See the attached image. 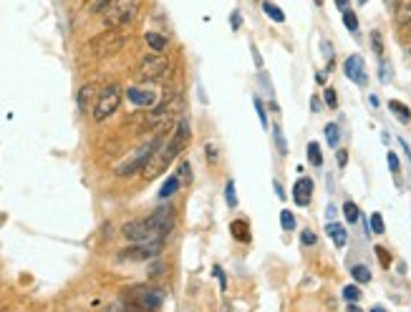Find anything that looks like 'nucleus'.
<instances>
[{
  "label": "nucleus",
  "mask_w": 411,
  "mask_h": 312,
  "mask_svg": "<svg viewBox=\"0 0 411 312\" xmlns=\"http://www.w3.org/2000/svg\"><path fill=\"white\" fill-rule=\"evenodd\" d=\"M325 217H328V219L336 217V207H333V204H328V207H325Z\"/></svg>",
  "instance_id": "nucleus-47"
},
{
  "label": "nucleus",
  "mask_w": 411,
  "mask_h": 312,
  "mask_svg": "<svg viewBox=\"0 0 411 312\" xmlns=\"http://www.w3.org/2000/svg\"><path fill=\"white\" fill-rule=\"evenodd\" d=\"M230 25H232V28H240V25H243V15H240V10H235V13L230 15Z\"/></svg>",
  "instance_id": "nucleus-40"
},
{
  "label": "nucleus",
  "mask_w": 411,
  "mask_h": 312,
  "mask_svg": "<svg viewBox=\"0 0 411 312\" xmlns=\"http://www.w3.org/2000/svg\"><path fill=\"white\" fill-rule=\"evenodd\" d=\"M174 114V101H164V103H159V106H154V111L147 116V121H144V126L147 129H157L159 124H164L169 116Z\"/></svg>",
  "instance_id": "nucleus-13"
},
{
  "label": "nucleus",
  "mask_w": 411,
  "mask_h": 312,
  "mask_svg": "<svg viewBox=\"0 0 411 312\" xmlns=\"http://www.w3.org/2000/svg\"><path fill=\"white\" fill-rule=\"evenodd\" d=\"M119 103H121V86H119V83H111V86H106L101 94H99L94 118L96 121H106V118L119 109Z\"/></svg>",
  "instance_id": "nucleus-6"
},
{
  "label": "nucleus",
  "mask_w": 411,
  "mask_h": 312,
  "mask_svg": "<svg viewBox=\"0 0 411 312\" xmlns=\"http://www.w3.org/2000/svg\"><path fill=\"white\" fill-rule=\"evenodd\" d=\"M272 138H275V144H278L280 156H285V154H288V144H285V136H283V129H280L278 124L272 126Z\"/></svg>",
  "instance_id": "nucleus-27"
},
{
  "label": "nucleus",
  "mask_w": 411,
  "mask_h": 312,
  "mask_svg": "<svg viewBox=\"0 0 411 312\" xmlns=\"http://www.w3.org/2000/svg\"><path fill=\"white\" fill-rule=\"evenodd\" d=\"M280 227H283L285 232H293V229H295V214L290 209L280 211Z\"/></svg>",
  "instance_id": "nucleus-26"
},
{
  "label": "nucleus",
  "mask_w": 411,
  "mask_h": 312,
  "mask_svg": "<svg viewBox=\"0 0 411 312\" xmlns=\"http://www.w3.org/2000/svg\"><path fill=\"white\" fill-rule=\"evenodd\" d=\"M310 194H313V182H310L308 176H303V179H298V182L293 184V199L298 207H308Z\"/></svg>",
  "instance_id": "nucleus-14"
},
{
  "label": "nucleus",
  "mask_w": 411,
  "mask_h": 312,
  "mask_svg": "<svg viewBox=\"0 0 411 312\" xmlns=\"http://www.w3.org/2000/svg\"><path fill=\"white\" fill-rule=\"evenodd\" d=\"M169 68H172V63H169V59L164 56V53H159V51L149 53L147 59L139 63V81H144V83L162 81L169 73Z\"/></svg>",
  "instance_id": "nucleus-5"
},
{
  "label": "nucleus",
  "mask_w": 411,
  "mask_h": 312,
  "mask_svg": "<svg viewBox=\"0 0 411 312\" xmlns=\"http://www.w3.org/2000/svg\"><path fill=\"white\" fill-rule=\"evenodd\" d=\"M401 146H404V154H406V156H409V159H411V149H409V144H406L404 138H401Z\"/></svg>",
  "instance_id": "nucleus-49"
},
{
  "label": "nucleus",
  "mask_w": 411,
  "mask_h": 312,
  "mask_svg": "<svg viewBox=\"0 0 411 312\" xmlns=\"http://www.w3.org/2000/svg\"><path fill=\"white\" fill-rule=\"evenodd\" d=\"M323 98H325V106H328V109H336V106H338L336 88H325V91H323Z\"/></svg>",
  "instance_id": "nucleus-32"
},
{
  "label": "nucleus",
  "mask_w": 411,
  "mask_h": 312,
  "mask_svg": "<svg viewBox=\"0 0 411 312\" xmlns=\"http://www.w3.org/2000/svg\"><path fill=\"white\" fill-rule=\"evenodd\" d=\"M359 298H361V290L356 287V284L343 287V300H348V302H359Z\"/></svg>",
  "instance_id": "nucleus-30"
},
{
  "label": "nucleus",
  "mask_w": 411,
  "mask_h": 312,
  "mask_svg": "<svg viewBox=\"0 0 411 312\" xmlns=\"http://www.w3.org/2000/svg\"><path fill=\"white\" fill-rule=\"evenodd\" d=\"M162 240L154 242H134V247L124 249L121 252V260H132V262H144V260H154L157 254L162 252Z\"/></svg>",
  "instance_id": "nucleus-9"
},
{
  "label": "nucleus",
  "mask_w": 411,
  "mask_h": 312,
  "mask_svg": "<svg viewBox=\"0 0 411 312\" xmlns=\"http://www.w3.org/2000/svg\"><path fill=\"white\" fill-rule=\"evenodd\" d=\"M371 232H374V234H383V232H386L383 217L379 214V211H374V214H371Z\"/></svg>",
  "instance_id": "nucleus-29"
},
{
  "label": "nucleus",
  "mask_w": 411,
  "mask_h": 312,
  "mask_svg": "<svg viewBox=\"0 0 411 312\" xmlns=\"http://www.w3.org/2000/svg\"><path fill=\"white\" fill-rule=\"evenodd\" d=\"M343 214H345V222H351V225H356V222H359V217H361L359 207H356L353 202H345L343 204Z\"/></svg>",
  "instance_id": "nucleus-28"
},
{
  "label": "nucleus",
  "mask_w": 411,
  "mask_h": 312,
  "mask_svg": "<svg viewBox=\"0 0 411 312\" xmlns=\"http://www.w3.org/2000/svg\"><path fill=\"white\" fill-rule=\"evenodd\" d=\"M301 242H303V245H305V247H313V245H316V242H318L316 232H313V229H303Z\"/></svg>",
  "instance_id": "nucleus-33"
},
{
  "label": "nucleus",
  "mask_w": 411,
  "mask_h": 312,
  "mask_svg": "<svg viewBox=\"0 0 411 312\" xmlns=\"http://www.w3.org/2000/svg\"><path fill=\"white\" fill-rule=\"evenodd\" d=\"M397 23L399 25H411V0H399L397 3Z\"/></svg>",
  "instance_id": "nucleus-17"
},
{
  "label": "nucleus",
  "mask_w": 411,
  "mask_h": 312,
  "mask_svg": "<svg viewBox=\"0 0 411 312\" xmlns=\"http://www.w3.org/2000/svg\"><path fill=\"white\" fill-rule=\"evenodd\" d=\"M126 302L132 307H139V310H157L162 307L164 295L159 290H152V287H134V290L124 292Z\"/></svg>",
  "instance_id": "nucleus-7"
},
{
  "label": "nucleus",
  "mask_w": 411,
  "mask_h": 312,
  "mask_svg": "<svg viewBox=\"0 0 411 312\" xmlns=\"http://www.w3.org/2000/svg\"><path fill=\"white\" fill-rule=\"evenodd\" d=\"M187 141H190V124L187 121H179V126L174 129V134H172V138L167 141V146L164 149H159V161H157V167L152 169V171H147V176L152 179V176H157L154 171H159V169H167L172 161L182 154V149L187 146Z\"/></svg>",
  "instance_id": "nucleus-3"
},
{
  "label": "nucleus",
  "mask_w": 411,
  "mask_h": 312,
  "mask_svg": "<svg viewBox=\"0 0 411 312\" xmlns=\"http://www.w3.org/2000/svg\"><path fill=\"white\" fill-rule=\"evenodd\" d=\"M310 109H313V114H318V111H321V101H318L316 96L310 98Z\"/></svg>",
  "instance_id": "nucleus-46"
},
{
  "label": "nucleus",
  "mask_w": 411,
  "mask_h": 312,
  "mask_svg": "<svg viewBox=\"0 0 411 312\" xmlns=\"http://www.w3.org/2000/svg\"><path fill=\"white\" fill-rule=\"evenodd\" d=\"M212 275L217 277V280H220V290H222V292L228 290V280H225V272H222V267H220V264H214Z\"/></svg>",
  "instance_id": "nucleus-36"
},
{
  "label": "nucleus",
  "mask_w": 411,
  "mask_h": 312,
  "mask_svg": "<svg viewBox=\"0 0 411 312\" xmlns=\"http://www.w3.org/2000/svg\"><path fill=\"white\" fill-rule=\"evenodd\" d=\"M124 41L126 38L121 36L117 28L106 30V33H101V36L91 43V51H94V56H111V53H119L124 48Z\"/></svg>",
  "instance_id": "nucleus-8"
},
{
  "label": "nucleus",
  "mask_w": 411,
  "mask_h": 312,
  "mask_svg": "<svg viewBox=\"0 0 411 312\" xmlns=\"http://www.w3.org/2000/svg\"><path fill=\"white\" fill-rule=\"evenodd\" d=\"M179 179H184V182H190L192 176H190V164H182L179 167Z\"/></svg>",
  "instance_id": "nucleus-43"
},
{
  "label": "nucleus",
  "mask_w": 411,
  "mask_h": 312,
  "mask_svg": "<svg viewBox=\"0 0 411 312\" xmlns=\"http://www.w3.org/2000/svg\"><path fill=\"white\" fill-rule=\"evenodd\" d=\"M126 96H129V101H132L134 106H157V101H159V96H157L154 88H147V86H132L126 91Z\"/></svg>",
  "instance_id": "nucleus-11"
},
{
  "label": "nucleus",
  "mask_w": 411,
  "mask_h": 312,
  "mask_svg": "<svg viewBox=\"0 0 411 312\" xmlns=\"http://www.w3.org/2000/svg\"><path fill=\"white\" fill-rule=\"evenodd\" d=\"M272 189H275V196H278V199H285V191H283V184H280V182H272Z\"/></svg>",
  "instance_id": "nucleus-44"
},
{
  "label": "nucleus",
  "mask_w": 411,
  "mask_h": 312,
  "mask_svg": "<svg viewBox=\"0 0 411 312\" xmlns=\"http://www.w3.org/2000/svg\"><path fill=\"white\" fill-rule=\"evenodd\" d=\"M325 141H328V146H333V149L338 146V141H341V129H338V124L325 126Z\"/></svg>",
  "instance_id": "nucleus-24"
},
{
  "label": "nucleus",
  "mask_w": 411,
  "mask_h": 312,
  "mask_svg": "<svg viewBox=\"0 0 411 312\" xmlns=\"http://www.w3.org/2000/svg\"><path fill=\"white\" fill-rule=\"evenodd\" d=\"M96 101H99V91H96L94 83H86V86H81V91H79V96H76L79 109H81L83 114H94Z\"/></svg>",
  "instance_id": "nucleus-12"
},
{
  "label": "nucleus",
  "mask_w": 411,
  "mask_h": 312,
  "mask_svg": "<svg viewBox=\"0 0 411 312\" xmlns=\"http://www.w3.org/2000/svg\"><path fill=\"white\" fill-rule=\"evenodd\" d=\"M141 0H99L96 10L103 13V21L109 28H121L129 21H134V15L139 10Z\"/></svg>",
  "instance_id": "nucleus-2"
},
{
  "label": "nucleus",
  "mask_w": 411,
  "mask_h": 312,
  "mask_svg": "<svg viewBox=\"0 0 411 312\" xmlns=\"http://www.w3.org/2000/svg\"><path fill=\"white\" fill-rule=\"evenodd\" d=\"M230 232H232V237H235L237 242H243V245L250 242V225L245 219H235V222L230 225Z\"/></svg>",
  "instance_id": "nucleus-15"
},
{
  "label": "nucleus",
  "mask_w": 411,
  "mask_h": 312,
  "mask_svg": "<svg viewBox=\"0 0 411 312\" xmlns=\"http://www.w3.org/2000/svg\"><path fill=\"white\" fill-rule=\"evenodd\" d=\"M325 232L330 234V240H333V245H336V247H345V242H348V232H345L343 227L333 225V222H330V225L325 227Z\"/></svg>",
  "instance_id": "nucleus-16"
},
{
  "label": "nucleus",
  "mask_w": 411,
  "mask_h": 312,
  "mask_svg": "<svg viewBox=\"0 0 411 312\" xmlns=\"http://www.w3.org/2000/svg\"><path fill=\"white\" fill-rule=\"evenodd\" d=\"M376 254H379V262H381V267H389V264H391V254L386 252L383 247H376Z\"/></svg>",
  "instance_id": "nucleus-37"
},
{
  "label": "nucleus",
  "mask_w": 411,
  "mask_h": 312,
  "mask_svg": "<svg viewBox=\"0 0 411 312\" xmlns=\"http://www.w3.org/2000/svg\"><path fill=\"white\" fill-rule=\"evenodd\" d=\"M343 73L348 76V79L353 81V83H359V86H366V63H363V59L361 56H348L343 63Z\"/></svg>",
  "instance_id": "nucleus-10"
},
{
  "label": "nucleus",
  "mask_w": 411,
  "mask_h": 312,
  "mask_svg": "<svg viewBox=\"0 0 411 312\" xmlns=\"http://www.w3.org/2000/svg\"><path fill=\"white\" fill-rule=\"evenodd\" d=\"M316 6H323V0H316Z\"/></svg>",
  "instance_id": "nucleus-50"
},
{
  "label": "nucleus",
  "mask_w": 411,
  "mask_h": 312,
  "mask_svg": "<svg viewBox=\"0 0 411 312\" xmlns=\"http://www.w3.org/2000/svg\"><path fill=\"white\" fill-rule=\"evenodd\" d=\"M341 13H343V25L348 30H351V33H356V30H359V18H356V13H353L351 8H345V10H341Z\"/></svg>",
  "instance_id": "nucleus-25"
},
{
  "label": "nucleus",
  "mask_w": 411,
  "mask_h": 312,
  "mask_svg": "<svg viewBox=\"0 0 411 312\" xmlns=\"http://www.w3.org/2000/svg\"><path fill=\"white\" fill-rule=\"evenodd\" d=\"M386 159H389V169L391 171H394V174H399V167H401V164H399V156L394 152H389L386 154Z\"/></svg>",
  "instance_id": "nucleus-38"
},
{
  "label": "nucleus",
  "mask_w": 411,
  "mask_h": 312,
  "mask_svg": "<svg viewBox=\"0 0 411 312\" xmlns=\"http://www.w3.org/2000/svg\"><path fill=\"white\" fill-rule=\"evenodd\" d=\"M252 61H255V63L260 65V68H263V59H260V51H257L255 45H252Z\"/></svg>",
  "instance_id": "nucleus-45"
},
{
  "label": "nucleus",
  "mask_w": 411,
  "mask_h": 312,
  "mask_svg": "<svg viewBox=\"0 0 411 312\" xmlns=\"http://www.w3.org/2000/svg\"><path fill=\"white\" fill-rule=\"evenodd\" d=\"M159 144H162V136H154L152 141H147V144L141 146V149H137V152H134V156H129L126 161H121V164H119L117 174L119 176H132V174H137V171H141V169L149 164V159H152V156L159 152Z\"/></svg>",
  "instance_id": "nucleus-4"
},
{
  "label": "nucleus",
  "mask_w": 411,
  "mask_h": 312,
  "mask_svg": "<svg viewBox=\"0 0 411 312\" xmlns=\"http://www.w3.org/2000/svg\"><path fill=\"white\" fill-rule=\"evenodd\" d=\"M225 196H228V207H235V204H237V196H235V182H228V187H225Z\"/></svg>",
  "instance_id": "nucleus-34"
},
{
  "label": "nucleus",
  "mask_w": 411,
  "mask_h": 312,
  "mask_svg": "<svg viewBox=\"0 0 411 312\" xmlns=\"http://www.w3.org/2000/svg\"><path fill=\"white\" fill-rule=\"evenodd\" d=\"M308 161L313 167H321V164H323V154H321V144H318V141H310L308 144Z\"/></svg>",
  "instance_id": "nucleus-22"
},
{
  "label": "nucleus",
  "mask_w": 411,
  "mask_h": 312,
  "mask_svg": "<svg viewBox=\"0 0 411 312\" xmlns=\"http://www.w3.org/2000/svg\"><path fill=\"white\" fill-rule=\"evenodd\" d=\"M179 184H182V179H179L177 174H172V176L167 179V182L162 184V189H159V196H162V199H169L172 194H177V189H179Z\"/></svg>",
  "instance_id": "nucleus-19"
},
{
  "label": "nucleus",
  "mask_w": 411,
  "mask_h": 312,
  "mask_svg": "<svg viewBox=\"0 0 411 312\" xmlns=\"http://www.w3.org/2000/svg\"><path fill=\"white\" fill-rule=\"evenodd\" d=\"M263 10L268 13V18H270V21H275V23H283V21H285V13H283V10H280L278 6H272L270 0H265V3H263Z\"/></svg>",
  "instance_id": "nucleus-21"
},
{
  "label": "nucleus",
  "mask_w": 411,
  "mask_h": 312,
  "mask_svg": "<svg viewBox=\"0 0 411 312\" xmlns=\"http://www.w3.org/2000/svg\"><path fill=\"white\" fill-rule=\"evenodd\" d=\"M379 79H381V83H389V81H391V68H389V63H381V68H379Z\"/></svg>",
  "instance_id": "nucleus-39"
},
{
  "label": "nucleus",
  "mask_w": 411,
  "mask_h": 312,
  "mask_svg": "<svg viewBox=\"0 0 411 312\" xmlns=\"http://www.w3.org/2000/svg\"><path fill=\"white\" fill-rule=\"evenodd\" d=\"M147 43H149V48L152 51H159V53H164V48H167V38L164 36H159V33H147Z\"/></svg>",
  "instance_id": "nucleus-20"
},
{
  "label": "nucleus",
  "mask_w": 411,
  "mask_h": 312,
  "mask_svg": "<svg viewBox=\"0 0 411 312\" xmlns=\"http://www.w3.org/2000/svg\"><path fill=\"white\" fill-rule=\"evenodd\" d=\"M207 161H210V164L217 161V149H214L212 144H207Z\"/></svg>",
  "instance_id": "nucleus-42"
},
{
  "label": "nucleus",
  "mask_w": 411,
  "mask_h": 312,
  "mask_svg": "<svg viewBox=\"0 0 411 312\" xmlns=\"http://www.w3.org/2000/svg\"><path fill=\"white\" fill-rule=\"evenodd\" d=\"M389 111L399 118V121H404V124H409V121H411V111H409V106H406V103L389 101Z\"/></svg>",
  "instance_id": "nucleus-18"
},
{
  "label": "nucleus",
  "mask_w": 411,
  "mask_h": 312,
  "mask_svg": "<svg viewBox=\"0 0 411 312\" xmlns=\"http://www.w3.org/2000/svg\"><path fill=\"white\" fill-rule=\"evenodd\" d=\"M252 103H255V111H257V118H260V124L263 126H268V114H265V103H263V98H252Z\"/></svg>",
  "instance_id": "nucleus-31"
},
{
  "label": "nucleus",
  "mask_w": 411,
  "mask_h": 312,
  "mask_svg": "<svg viewBox=\"0 0 411 312\" xmlns=\"http://www.w3.org/2000/svg\"><path fill=\"white\" fill-rule=\"evenodd\" d=\"M338 167H345V164H348V152H345V149H338Z\"/></svg>",
  "instance_id": "nucleus-41"
},
{
  "label": "nucleus",
  "mask_w": 411,
  "mask_h": 312,
  "mask_svg": "<svg viewBox=\"0 0 411 312\" xmlns=\"http://www.w3.org/2000/svg\"><path fill=\"white\" fill-rule=\"evenodd\" d=\"M371 43H374V51L381 56V53H383V41H381V33H379V30H374V33H371Z\"/></svg>",
  "instance_id": "nucleus-35"
},
{
  "label": "nucleus",
  "mask_w": 411,
  "mask_h": 312,
  "mask_svg": "<svg viewBox=\"0 0 411 312\" xmlns=\"http://www.w3.org/2000/svg\"><path fill=\"white\" fill-rule=\"evenodd\" d=\"M351 275H353V280L361 282V284L371 282V269H368L366 264H356V267L351 269Z\"/></svg>",
  "instance_id": "nucleus-23"
},
{
  "label": "nucleus",
  "mask_w": 411,
  "mask_h": 312,
  "mask_svg": "<svg viewBox=\"0 0 411 312\" xmlns=\"http://www.w3.org/2000/svg\"><path fill=\"white\" fill-rule=\"evenodd\" d=\"M172 225H174V209L172 207H162V209H157L154 214H149L144 219L126 222L121 234L129 242H154V240L164 242Z\"/></svg>",
  "instance_id": "nucleus-1"
},
{
  "label": "nucleus",
  "mask_w": 411,
  "mask_h": 312,
  "mask_svg": "<svg viewBox=\"0 0 411 312\" xmlns=\"http://www.w3.org/2000/svg\"><path fill=\"white\" fill-rule=\"evenodd\" d=\"M333 3H336L341 10H345V8H348V0H333Z\"/></svg>",
  "instance_id": "nucleus-48"
}]
</instances>
